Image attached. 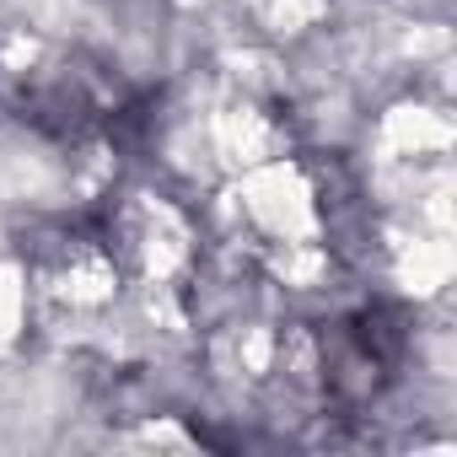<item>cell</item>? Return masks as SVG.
<instances>
[]
</instances>
